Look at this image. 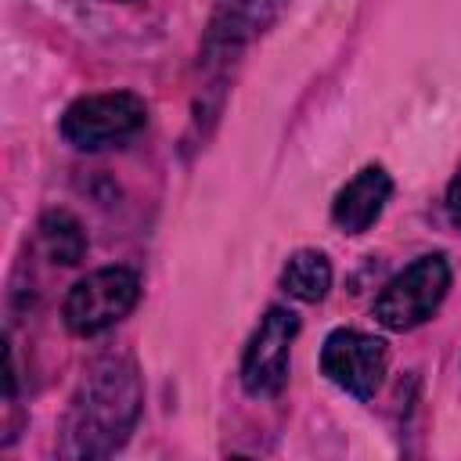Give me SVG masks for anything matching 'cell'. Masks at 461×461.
<instances>
[{"mask_svg": "<svg viewBox=\"0 0 461 461\" xmlns=\"http://www.w3.org/2000/svg\"><path fill=\"white\" fill-rule=\"evenodd\" d=\"M443 205H447V220L461 230V166H457V173H454L450 184H447V198H443Z\"/></svg>", "mask_w": 461, "mask_h": 461, "instance_id": "11", "label": "cell"}, {"mask_svg": "<svg viewBox=\"0 0 461 461\" xmlns=\"http://www.w3.org/2000/svg\"><path fill=\"white\" fill-rule=\"evenodd\" d=\"M140 299V277L130 267H101L79 277L65 295V328L79 339H94L115 328Z\"/></svg>", "mask_w": 461, "mask_h": 461, "instance_id": "4", "label": "cell"}, {"mask_svg": "<svg viewBox=\"0 0 461 461\" xmlns=\"http://www.w3.org/2000/svg\"><path fill=\"white\" fill-rule=\"evenodd\" d=\"M140 403H144V389L133 360L126 357L97 360L72 396L61 454L86 457V461L115 454L130 439L140 418Z\"/></svg>", "mask_w": 461, "mask_h": 461, "instance_id": "1", "label": "cell"}, {"mask_svg": "<svg viewBox=\"0 0 461 461\" xmlns=\"http://www.w3.org/2000/svg\"><path fill=\"white\" fill-rule=\"evenodd\" d=\"M393 198V176L385 166H364L353 180H346L331 202V223L342 234H364L385 212Z\"/></svg>", "mask_w": 461, "mask_h": 461, "instance_id": "7", "label": "cell"}, {"mask_svg": "<svg viewBox=\"0 0 461 461\" xmlns=\"http://www.w3.org/2000/svg\"><path fill=\"white\" fill-rule=\"evenodd\" d=\"M389 346L357 328H335L321 346V371L357 400H371L385 378Z\"/></svg>", "mask_w": 461, "mask_h": 461, "instance_id": "6", "label": "cell"}, {"mask_svg": "<svg viewBox=\"0 0 461 461\" xmlns=\"http://www.w3.org/2000/svg\"><path fill=\"white\" fill-rule=\"evenodd\" d=\"M144 122H148V104L137 94H130V90L90 94L65 108L61 137L76 151H104V148H115V144L137 137L144 130Z\"/></svg>", "mask_w": 461, "mask_h": 461, "instance_id": "3", "label": "cell"}, {"mask_svg": "<svg viewBox=\"0 0 461 461\" xmlns=\"http://www.w3.org/2000/svg\"><path fill=\"white\" fill-rule=\"evenodd\" d=\"M299 335V317L288 306H270L241 357V385L249 396H277L288 382L292 342Z\"/></svg>", "mask_w": 461, "mask_h": 461, "instance_id": "5", "label": "cell"}, {"mask_svg": "<svg viewBox=\"0 0 461 461\" xmlns=\"http://www.w3.org/2000/svg\"><path fill=\"white\" fill-rule=\"evenodd\" d=\"M447 292H450L447 256L443 252L418 256L396 277L385 281V288L375 299V321L389 331H414L443 306Z\"/></svg>", "mask_w": 461, "mask_h": 461, "instance_id": "2", "label": "cell"}, {"mask_svg": "<svg viewBox=\"0 0 461 461\" xmlns=\"http://www.w3.org/2000/svg\"><path fill=\"white\" fill-rule=\"evenodd\" d=\"M36 230H40V249L47 252L50 263H61V267L83 263V256H86V230H83V223L68 209L43 212Z\"/></svg>", "mask_w": 461, "mask_h": 461, "instance_id": "9", "label": "cell"}, {"mask_svg": "<svg viewBox=\"0 0 461 461\" xmlns=\"http://www.w3.org/2000/svg\"><path fill=\"white\" fill-rule=\"evenodd\" d=\"M281 0H220L216 14V36L227 43H241L252 32H263V25L277 14Z\"/></svg>", "mask_w": 461, "mask_h": 461, "instance_id": "10", "label": "cell"}, {"mask_svg": "<svg viewBox=\"0 0 461 461\" xmlns=\"http://www.w3.org/2000/svg\"><path fill=\"white\" fill-rule=\"evenodd\" d=\"M281 288L299 303H321L331 292V263L317 249H299L281 267Z\"/></svg>", "mask_w": 461, "mask_h": 461, "instance_id": "8", "label": "cell"}]
</instances>
